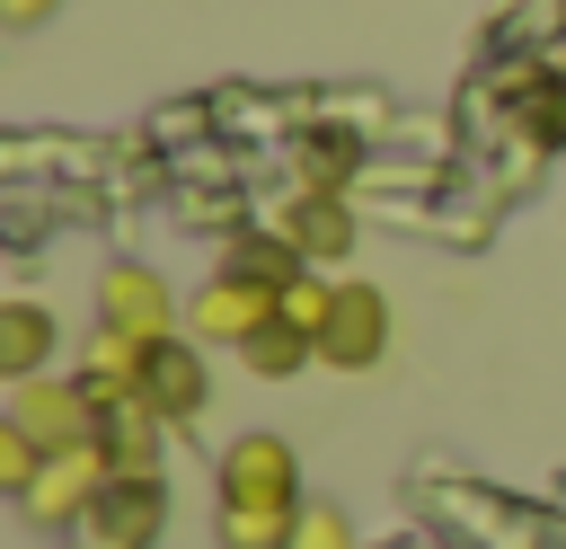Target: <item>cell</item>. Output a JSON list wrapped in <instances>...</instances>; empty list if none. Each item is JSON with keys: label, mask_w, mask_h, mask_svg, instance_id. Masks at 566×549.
<instances>
[{"label": "cell", "mask_w": 566, "mask_h": 549, "mask_svg": "<svg viewBox=\"0 0 566 549\" xmlns=\"http://www.w3.org/2000/svg\"><path fill=\"white\" fill-rule=\"evenodd\" d=\"M53 9H62V0H0V18H9V27H44Z\"/></svg>", "instance_id": "cell-17"}, {"label": "cell", "mask_w": 566, "mask_h": 549, "mask_svg": "<svg viewBox=\"0 0 566 549\" xmlns=\"http://www.w3.org/2000/svg\"><path fill=\"white\" fill-rule=\"evenodd\" d=\"M274 319H283V292L256 283V274H239V266H221V274L186 301V336H195V345H248V336L274 328Z\"/></svg>", "instance_id": "cell-1"}, {"label": "cell", "mask_w": 566, "mask_h": 549, "mask_svg": "<svg viewBox=\"0 0 566 549\" xmlns=\"http://www.w3.org/2000/svg\"><path fill=\"white\" fill-rule=\"evenodd\" d=\"M301 505H230L221 496V549H292Z\"/></svg>", "instance_id": "cell-11"}, {"label": "cell", "mask_w": 566, "mask_h": 549, "mask_svg": "<svg viewBox=\"0 0 566 549\" xmlns=\"http://www.w3.org/2000/svg\"><path fill=\"white\" fill-rule=\"evenodd\" d=\"M310 354H318V336H301L292 319H274V328H256V336L239 345V363H248L256 381H292V372H301Z\"/></svg>", "instance_id": "cell-13"}, {"label": "cell", "mask_w": 566, "mask_h": 549, "mask_svg": "<svg viewBox=\"0 0 566 549\" xmlns=\"http://www.w3.org/2000/svg\"><path fill=\"white\" fill-rule=\"evenodd\" d=\"M9 425H27L44 452H71V443H97V390L88 381H9Z\"/></svg>", "instance_id": "cell-2"}, {"label": "cell", "mask_w": 566, "mask_h": 549, "mask_svg": "<svg viewBox=\"0 0 566 549\" xmlns=\"http://www.w3.org/2000/svg\"><path fill=\"white\" fill-rule=\"evenodd\" d=\"M203 390H212V372H203V354H195V336H168V345H150V372H142V398L168 416V425H186V416H203Z\"/></svg>", "instance_id": "cell-8"}, {"label": "cell", "mask_w": 566, "mask_h": 549, "mask_svg": "<svg viewBox=\"0 0 566 549\" xmlns=\"http://www.w3.org/2000/svg\"><path fill=\"white\" fill-rule=\"evenodd\" d=\"M380 354H389V301H380L371 283H336V310H327V328H318V363L371 372Z\"/></svg>", "instance_id": "cell-6"}, {"label": "cell", "mask_w": 566, "mask_h": 549, "mask_svg": "<svg viewBox=\"0 0 566 549\" xmlns=\"http://www.w3.org/2000/svg\"><path fill=\"white\" fill-rule=\"evenodd\" d=\"M44 460H53V452H44L27 425H9V416H0V496H9V505H18V496L44 478Z\"/></svg>", "instance_id": "cell-14"}, {"label": "cell", "mask_w": 566, "mask_h": 549, "mask_svg": "<svg viewBox=\"0 0 566 549\" xmlns=\"http://www.w3.org/2000/svg\"><path fill=\"white\" fill-rule=\"evenodd\" d=\"M292 549H354V522H345L336 505H301V531H292Z\"/></svg>", "instance_id": "cell-16"}, {"label": "cell", "mask_w": 566, "mask_h": 549, "mask_svg": "<svg viewBox=\"0 0 566 549\" xmlns=\"http://www.w3.org/2000/svg\"><path fill=\"white\" fill-rule=\"evenodd\" d=\"M115 478V460H106V443H71V452H53L44 460V478L18 496V514L27 522H44V531H62V522H80L88 505H97V487Z\"/></svg>", "instance_id": "cell-4"}, {"label": "cell", "mask_w": 566, "mask_h": 549, "mask_svg": "<svg viewBox=\"0 0 566 549\" xmlns=\"http://www.w3.org/2000/svg\"><path fill=\"white\" fill-rule=\"evenodd\" d=\"M159 522H168V487H159V478H106L97 505L80 514V531H88L97 549H150Z\"/></svg>", "instance_id": "cell-7"}, {"label": "cell", "mask_w": 566, "mask_h": 549, "mask_svg": "<svg viewBox=\"0 0 566 549\" xmlns=\"http://www.w3.org/2000/svg\"><path fill=\"white\" fill-rule=\"evenodd\" d=\"M53 363V310L44 301H9L0 310V372L9 381H35Z\"/></svg>", "instance_id": "cell-10"}, {"label": "cell", "mask_w": 566, "mask_h": 549, "mask_svg": "<svg viewBox=\"0 0 566 549\" xmlns=\"http://www.w3.org/2000/svg\"><path fill=\"white\" fill-rule=\"evenodd\" d=\"M283 239H292L301 257H336V248H354V221H345L336 195H310V204L283 213Z\"/></svg>", "instance_id": "cell-12"}, {"label": "cell", "mask_w": 566, "mask_h": 549, "mask_svg": "<svg viewBox=\"0 0 566 549\" xmlns=\"http://www.w3.org/2000/svg\"><path fill=\"white\" fill-rule=\"evenodd\" d=\"M327 310H336V283H327V274H301V283H283V319H292L301 336H318V328H327Z\"/></svg>", "instance_id": "cell-15"}, {"label": "cell", "mask_w": 566, "mask_h": 549, "mask_svg": "<svg viewBox=\"0 0 566 549\" xmlns=\"http://www.w3.org/2000/svg\"><path fill=\"white\" fill-rule=\"evenodd\" d=\"M221 496L230 505H301V460H292V443L283 434H239L230 452H221Z\"/></svg>", "instance_id": "cell-5"}, {"label": "cell", "mask_w": 566, "mask_h": 549, "mask_svg": "<svg viewBox=\"0 0 566 549\" xmlns=\"http://www.w3.org/2000/svg\"><path fill=\"white\" fill-rule=\"evenodd\" d=\"M159 407L150 398H115V407H97V443H106V460H115V478H159Z\"/></svg>", "instance_id": "cell-9"}, {"label": "cell", "mask_w": 566, "mask_h": 549, "mask_svg": "<svg viewBox=\"0 0 566 549\" xmlns=\"http://www.w3.org/2000/svg\"><path fill=\"white\" fill-rule=\"evenodd\" d=\"M97 328H124V336H142V345H168V336H177V292H168L150 266L115 257V266L97 274Z\"/></svg>", "instance_id": "cell-3"}]
</instances>
